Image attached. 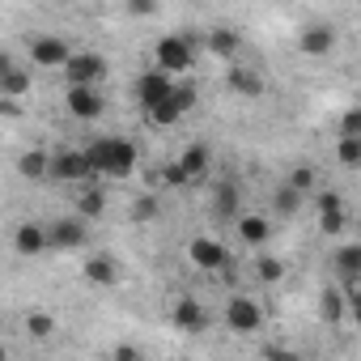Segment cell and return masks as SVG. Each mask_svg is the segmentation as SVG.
Returning a JSON list of instances; mask_svg holds the SVG:
<instances>
[{
  "label": "cell",
  "mask_w": 361,
  "mask_h": 361,
  "mask_svg": "<svg viewBox=\"0 0 361 361\" xmlns=\"http://www.w3.org/2000/svg\"><path fill=\"white\" fill-rule=\"evenodd\" d=\"M85 153V166H90V174L98 178V174H106V178H128L132 170H136V145L132 140H119V136H102V140H94L90 149H81Z\"/></svg>",
  "instance_id": "cell-1"
},
{
  "label": "cell",
  "mask_w": 361,
  "mask_h": 361,
  "mask_svg": "<svg viewBox=\"0 0 361 361\" xmlns=\"http://www.w3.org/2000/svg\"><path fill=\"white\" fill-rule=\"evenodd\" d=\"M157 73L174 77V73H188L196 68V47H192V35H166L157 39Z\"/></svg>",
  "instance_id": "cell-2"
},
{
  "label": "cell",
  "mask_w": 361,
  "mask_h": 361,
  "mask_svg": "<svg viewBox=\"0 0 361 361\" xmlns=\"http://www.w3.org/2000/svg\"><path fill=\"white\" fill-rule=\"evenodd\" d=\"M47 174L64 178V183H94V174H90V166H85V153H81V149H64V153H56Z\"/></svg>",
  "instance_id": "cell-3"
},
{
  "label": "cell",
  "mask_w": 361,
  "mask_h": 361,
  "mask_svg": "<svg viewBox=\"0 0 361 361\" xmlns=\"http://www.w3.org/2000/svg\"><path fill=\"white\" fill-rule=\"evenodd\" d=\"M68 43L60 39V35H39L35 43H30V60L39 64V68H64L68 64Z\"/></svg>",
  "instance_id": "cell-4"
},
{
  "label": "cell",
  "mask_w": 361,
  "mask_h": 361,
  "mask_svg": "<svg viewBox=\"0 0 361 361\" xmlns=\"http://www.w3.org/2000/svg\"><path fill=\"white\" fill-rule=\"evenodd\" d=\"M64 73H68L73 85H90V90H94V81L106 73V60H102L98 51H77V56H68Z\"/></svg>",
  "instance_id": "cell-5"
},
{
  "label": "cell",
  "mask_w": 361,
  "mask_h": 361,
  "mask_svg": "<svg viewBox=\"0 0 361 361\" xmlns=\"http://www.w3.org/2000/svg\"><path fill=\"white\" fill-rule=\"evenodd\" d=\"M188 255H192V264L204 268V272H230V255H226V247H221L217 238H192Z\"/></svg>",
  "instance_id": "cell-6"
},
{
  "label": "cell",
  "mask_w": 361,
  "mask_h": 361,
  "mask_svg": "<svg viewBox=\"0 0 361 361\" xmlns=\"http://www.w3.org/2000/svg\"><path fill=\"white\" fill-rule=\"evenodd\" d=\"M226 323H230L234 331L251 336V331H259V323H264V310H259V302H251V298H234V302L226 306Z\"/></svg>",
  "instance_id": "cell-7"
},
{
  "label": "cell",
  "mask_w": 361,
  "mask_h": 361,
  "mask_svg": "<svg viewBox=\"0 0 361 361\" xmlns=\"http://www.w3.org/2000/svg\"><path fill=\"white\" fill-rule=\"evenodd\" d=\"M170 90H174V81H170L166 73H157V68H149V73L136 81V98H140V106H145V111H153L157 102H166V98H170Z\"/></svg>",
  "instance_id": "cell-8"
},
{
  "label": "cell",
  "mask_w": 361,
  "mask_h": 361,
  "mask_svg": "<svg viewBox=\"0 0 361 361\" xmlns=\"http://www.w3.org/2000/svg\"><path fill=\"white\" fill-rule=\"evenodd\" d=\"M68 111H73V119H98L102 115V94L90 90V85H73L68 90Z\"/></svg>",
  "instance_id": "cell-9"
},
{
  "label": "cell",
  "mask_w": 361,
  "mask_h": 361,
  "mask_svg": "<svg viewBox=\"0 0 361 361\" xmlns=\"http://www.w3.org/2000/svg\"><path fill=\"white\" fill-rule=\"evenodd\" d=\"M81 243H85V221L81 217H64V221H56L47 230V247L68 251V247H81Z\"/></svg>",
  "instance_id": "cell-10"
},
{
  "label": "cell",
  "mask_w": 361,
  "mask_h": 361,
  "mask_svg": "<svg viewBox=\"0 0 361 361\" xmlns=\"http://www.w3.org/2000/svg\"><path fill=\"white\" fill-rule=\"evenodd\" d=\"M336 47V30L327 26V22H310L306 30H302V51L306 56H327Z\"/></svg>",
  "instance_id": "cell-11"
},
{
  "label": "cell",
  "mask_w": 361,
  "mask_h": 361,
  "mask_svg": "<svg viewBox=\"0 0 361 361\" xmlns=\"http://www.w3.org/2000/svg\"><path fill=\"white\" fill-rule=\"evenodd\" d=\"M174 327L178 331H204L209 327V319H204V310H200V302H192V298H183V302H174Z\"/></svg>",
  "instance_id": "cell-12"
},
{
  "label": "cell",
  "mask_w": 361,
  "mask_h": 361,
  "mask_svg": "<svg viewBox=\"0 0 361 361\" xmlns=\"http://www.w3.org/2000/svg\"><path fill=\"white\" fill-rule=\"evenodd\" d=\"M230 90L234 94H243V98H259L264 94V77L255 73V68H230Z\"/></svg>",
  "instance_id": "cell-13"
},
{
  "label": "cell",
  "mask_w": 361,
  "mask_h": 361,
  "mask_svg": "<svg viewBox=\"0 0 361 361\" xmlns=\"http://www.w3.org/2000/svg\"><path fill=\"white\" fill-rule=\"evenodd\" d=\"M268 234H272L268 217H259V213H247V217H238V238H243L247 247H259V243H268Z\"/></svg>",
  "instance_id": "cell-14"
},
{
  "label": "cell",
  "mask_w": 361,
  "mask_h": 361,
  "mask_svg": "<svg viewBox=\"0 0 361 361\" xmlns=\"http://www.w3.org/2000/svg\"><path fill=\"white\" fill-rule=\"evenodd\" d=\"M30 94V73L26 68H9L5 77H0V98H26Z\"/></svg>",
  "instance_id": "cell-15"
},
{
  "label": "cell",
  "mask_w": 361,
  "mask_h": 361,
  "mask_svg": "<svg viewBox=\"0 0 361 361\" xmlns=\"http://www.w3.org/2000/svg\"><path fill=\"white\" fill-rule=\"evenodd\" d=\"M178 170L188 174V183H192V178H204V170H209V149H204V145H192L183 157H178Z\"/></svg>",
  "instance_id": "cell-16"
},
{
  "label": "cell",
  "mask_w": 361,
  "mask_h": 361,
  "mask_svg": "<svg viewBox=\"0 0 361 361\" xmlns=\"http://www.w3.org/2000/svg\"><path fill=\"white\" fill-rule=\"evenodd\" d=\"M238 47H243V39H238L234 30H226V26H217V30L209 35V51H213V56H221V60L238 56Z\"/></svg>",
  "instance_id": "cell-17"
},
{
  "label": "cell",
  "mask_w": 361,
  "mask_h": 361,
  "mask_svg": "<svg viewBox=\"0 0 361 361\" xmlns=\"http://www.w3.org/2000/svg\"><path fill=\"white\" fill-rule=\"evenodd\" d=\"M18 170H22V178H43V174L51 170V153L30 149V153H22V157H18Z\"/></svg>",
  "instance_id": "cell-18"
},
{
  "label": "cell",
  "mask_w": 361,
  "mask_h": 361,
  "mask_svg": "<svg viewBox=\"0 0 361 361\" xmlns=\"http://www.w3.org/2000/svg\"><path fill=\"white\" fill-rule=\"evenodd\" d=\"M13 247H18L22 255H39V251L47 247V230H39V226H22V230L13 234Z\"/></svg>",
  "instance_id": "cell-19"
},
{
  "label": "cell",
  "mask_w": 361,
  "mask_h": 361,
  "mask_svg": "<svg viewBox=\"0 0 361 361\" xmlns=\"http://www.w3.org/2000/svg\"><path fill=\"white\" fill-rule=\"evenodd\" d=\"M336 272H340L344 281H357V272H361V247H357V243H348V247L336 251Z\"/></svg>",
  "instance_id": "cell-20"
},
{
  "label": "cell",
  "mask_w": 361,
  "mask_h": 361,
  "mask_svg": "<svg viewBox=\"0 0 361 361\" xmlns=\"http://www.w3.org/2000/svg\"><path fill=\"white\" fill-rule=\"evenodd\" d=\"M102 209H106L102 188H90V183H85V192L77 196V213H81V217H102Z\"/></svg>",
  "instance_id": "cell-21"
},
{
  "label": "cell",
  "mask_w": 361,
  "mask_h": 361,
  "mask_svg": "<svg viewBox=\"0 0 361 361\" xmlns=\"http://www.w3.org/2000/svg\"><path fill=\"white\" fill-rule=\"evenodd\" d=\"M85 281H94V285H115V264H111L106 255L85 259Z\"/></svg>",
  "instance_id": "cell-22"
},
{
  "label": "cell",
  "mask_w": 361,
  "mask_h": 361,
  "mask_svg": "<svg viewBox=\"0 0 361 361\" xmlns=\"http://www.w3.org/2000/svg\"><path fill=\"white\" fill-rule=\"evenodd\" d=\"M196 98H200V90H196V81H178V85L170 90V102L178 106V115H188V111L196 106Z\"/></svg>",
  "instance_id": "cell-23"
},
{
  "label": "cell",
  "mask_w": 361,
  "mask_h": 361,
  "mask_svg": "<svg viewBox=\"0 0 361 361\" xmlns=\"http://www.w3.org/2000/svg\"><path fill=\"white\" fill-rule=\"evenodd\" d=\"M319 314H323L327 323H340V319H344V298H340L336 289H323V298H319Z\"/></svg>",
  "instance_id": "cell-24"
},
{
  "label": "cell",
  "mask_w": 361,
  "mask_h": 361,
  "mask_svg": "<svg viewBox=\"0 0 361 361\" xmlns=\"http://www.w3.org/2000/svg\"><path fill=\"white\" fill-rule=\"evenodd\" d=\"M149 115V123H157V128H170V123H178V119H183V115H178V106L166 98V102H157L153 111H145Z\"/></svg>",
  "instance_id": "cell-25"
},
{
  "label": "cell",
  "mask_w": 361,
  "mask_h": 361,
  "mask_svg": "<svg viewBox=\"0 0 361 361\" xmlns=\"http://www.w3.org/2000/svg\"><path fill=\"white\" fill-rule=\"evenodd\" d=\"M234 213H238V188L221 183L217 188V217H234Z\"/></svg>",
  "instance_id": "cell-26"
},
{
  "label": "cell",
  "mask_w": 361,
  "mask_h": 361,
  "mask_svg": "<svg viewBox=\"0 0 361 361\" xmlns=\"http://www.w3.org/2000/svg\"><path fill=\"white\" fill-rule=\"evenodd\" d=\"M272 204H276V213H281V217H293V213L302 209V196H298L293 188H276V196H272Z\"/></svg>",
  "instance_id": "cell-27"
},
{
  "label": "cell",
  "mask_w": 361,
  "mask_h": 361,
  "mask_svg": "<svg viewBox=\"0 0 361 361\" xmlns=\"http://www.w3.org/2000/svg\"><path fill=\"white\" fill-rule=\"evenodd\" d=\"M26 331H30L35 340H47V336H56V319L43 314V310H35V314L26 319Z\"/></svg>",
  "instance_id": "cell-28"
},
{
  "label": "cell",
  "mask_w": 361,
  "mask_h": 361,
  "mask_svg": "<svg viewBox=\"0 0 361 361\" xmlns=\"http://www.w3.org/2000/svg\"><path fill=\"white\" fill-rule=\"evenodd\" d=\"M285 188H293L298 196L310 192V188H314V166H293V174H289V183H285Z\"/></svg>",
  "instance_id": "cell-29"
},
{
  "label": "cell",
  "mask_w": 361,
  "mask_h": 361,
  "mask_svg": "<svg viewBox=\"0 0 361 361\" xmlns=\"http://www.w3.org/2000/svg\"><path fill=\"white\" fill-rule=\"evenodd\" d=\"M319 226H323L327 238H336L344 230V209H319Z\"/></svg>",
  "instance_id": "cell-30"
},
{
  "label": "cell",
  "mask_w": 361,
  "mask_h": 361,
  "mask_svg": "<svg viewBox=\"0 0 361 361\" xmlns=\"http://www.w3.org/2000/svg\"><path fill=\"white\" fill-rule=\"evenodd\" d=\"M336 153H340L344 166H357L361 161V136H340V149Z\"/></svg>",
  "instance_id": "cell-31"
},
{
  "label": "cell",
  "mask_w": 361,
  "mask_h": 361,
  "mask_svg": "<svg viewBox=\"0 0 361 361\" xmlns=\"http://www.w3.org/2000/svg\"><path fill=\"white\" fill-rule=\"evenodd\" d=\"M255 272H259V281H268V285H276V281L285 276V264H281V259H272V255H264V259L255 264Z\"/></svg>",
  "instance_id": "cell-32"
},
{
  "label": "cell",
  "mask_w": 361,
  "mask_h": 361,
  "mask_svg": "<svg viewBox=\"0 0 361 361\" xmlns=\"http://www.w3.org/2000/svg\"><path fill=\"white\" fill-rule=\"evenodd\" d=\"M132 217H136V221H153V217H157V196H140V200L132 204Z\"/></svg>",
  "instance_id": "cell-33"
},
{
  "label": "cell",
  "mask_w": 361,
  "mask_h": 361,
  "mask_svg": "<svg viewBox=\"0 0 361 361\" xmlns=\"http://www.w3.org/2000/svg\"><path fill=\"white\" fill-rule=\"evenodd\" d=\"M340 128H344V136H361V106H348Z\"/></svg>",
  "instance_id": "cell-34"
},
{
  "label": "cell",
  "mask_w": 361,
  "mask_h": 361,
  "mask_svg": "<svg viewBox=\"0 0 361 361\" xmlns=\"http://www.w3.org/2000/svg\"><path fill=\"white\" fill-rule=\"evenodd\" d=\"M161 183H170V188H183V183H188V174L178 170V161H170V166H161Z\"/></svg>",
  "instance_id": "cell-35"
},
{
  "label": "cell",
  "mask_w": 361,
  "mask_h": 361,
  "mask_svg": "<svg viewBox=\"0 0 361 361\" xmlns=\"http://www.w3.org/2000/svg\"><path fill=\"white\" fill-rule=\"evenodd\" d=\"M0 119H22V102H13V98H0Z\"/></svg>",
  "instance_id": "cell-36"
},
{
  "label": "cell",
  "mask_w": 361,
  "mask_h": 361,
  "mask_svg": "<svg viewBox=\"0 0 361 361\" xmlns=\"http://www.w3.org/2000/svg\"><path fill=\"white\" fill-rule=\"evenodd\" d=\"M136 18H149V13H157V5H153V0H132V5H128Z\"/></svg>",
  "instance_id": "cell-37"
},
{
  "label": "cell",
  "mask_w": 361,
  "mask_h": 361,
  "mask_svg": "<svg viewBox=\"0 0 361 361\" xmlns=\"http://www.w3.org/2000/svg\"><path fill=\"white\" fill-rule=\"evenodd\" d=\"M111 357H115V361H140V353H136L132 344H119V348H115Z\"/></svg>",
  "instance_id": "cell-38"
},
{
  "label": "cell",
  "mask_w": 361,
  "mask_h": 361,
  "mask_svg": "<svg viewBox=\"0 0 361 361\" xmlns=\"http://www.w3.org/2000/svg\"><path fill=\"white\" fill-rule=\"evenodd\" d=\"M264 357H268V361H302V357H298V353H289V348H268Z\"/></svg>",
  "instance_id": "cell-39"
},
{
  "label": "cell",
  "mask_w": 361,
  "mask_h": 361,
  "mask_svg": "<svg viewBox=\"0 0 361 361\" xmlns=\"http://www.w3.org/2000/svg\"><path fill=\"white\" fill-rule=\"evenodd\" d=\"M319 209H344V200H340L336 192H323V196H319Z\"/></svg>",
  "instance_id": "cell-40"
},
{
  "label": "cell",
  "mask_w": 361,
  "mask_h": 361,
  "mask_svg": "<svg viewBox=\"0 0 361 361\" xmlns=\"http://www.w3.org/2000/svg\"><path fill=\"white\" fill-rule=\"evenodd\" d=\"M9 68H18V64H13V56H9V51H0V77H5Z\"/></svg>",
  "instance_id": "cell-41"
},
{
  "label": "cell",
  "mask_w": 361,
  "mask_h": 361,
  "mask_svg": "<svg viewBox=\"0 0 361 361\" xmlns=\"http://www.w3.org/2000/svg\"><path fill=\"white\" fill-rule=\"evenodd\" d=\"M0 361H9V353H5V344H0Z\"/></svg>",
  "instance_id": "cell-42"
}]
</instances>
